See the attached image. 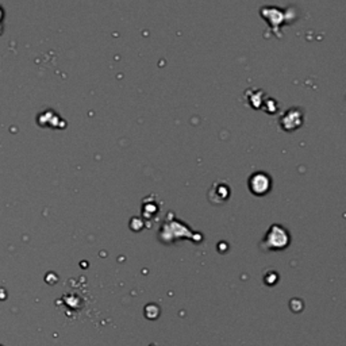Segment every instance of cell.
I'll return each instance as SVG.
<instances>
[{
	"instance_id": "obj_1",
	"label": "cell",
	"mask_w": 346,
	"mask_h": 346,
	"mask_svg": "<svg viewBox=\"0 0 346 346\" xmlns=\"http://www.w3.org/2000/svg\"><path fill=\"white\" fill-rule=\"evenodd\" d=\"M289 245V234L283 226L274 225L268 230L263 241V246L270 250H283Z\"/></svg>"
},
{
	"instance_id": "obj_2",
	"label": "cell",
	"mask_w": 346,
	"mask_h": 346,
	"mask_svg": "<svg viewBox=\"0 0 346 346\" xmlns=\"http://www.w3.org/2000/svg\"><path fill=\"white\" fill-rule=\"evenodd\" d=\"M249 190L256 196H264L272 188V179L264 172H256L248 180Z\"/></svg>"
},
{
	"instance_id": "obj_3",
	"label": "cell",
	"mask_w": 346,
	"mask_h": 346,
	"mask_svg": "<svg viewBox=\"0 0 346 346\" xmlns=\"http://www.w3.org/2000/svg\"><path fill=\"white\" fill-rule=\"evenodd\" d=\"M303 123V114L299 108H289L283 114L280 118V126L284 129L285 132L296 130L302 126Z\"/></svg>"
},
{
	"instance_id": "obj_4",
	"label": "cell",
	"mask_w": 346,
	"mask_h": 346,
	"mask_svg": "<svg viewBox=\"0 0 346 346\" xmlns=\"http://www.w3.org/2000/svg\"><path fill=\"white\" fill-rule=\"evenodd\" d=\"M230 197V187L226 183L219 181L212 186L211 191L208 193V199L214 204H222Z\"/></svg>"
},
{
	"instance_id": "obj_5",
	"label": "cell",
	"mask_w": 346,
	"mask_h": 346,
	"mask_svg": "<svg viewBox=\"0 0 346 346\" xmlns=\"http://www.w3.org/2000/svg\"><path fill=\"white\" fill-rule=\"evenodd\" d=\"M3 19V10H2V7H0V21Z\"/></svg>"
},
{
	"instance_id": "obj_6",
	"label": "cell",
	"mask_w": 346,
	"mask_h": 346,
	"mask_svg": "<svg viewBox=\"0 0 346 346\" xmlns=\"http://www.w3.org/2000/svg\"><path fill=\"white\" fill-rule=\"evenodd\" d=\"M0 346H2V345H0Z\"/></svg>"
}]
</instances>
